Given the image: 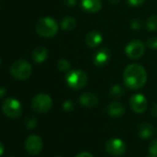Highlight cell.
I'll list each match as a JSON object with an SVG mask.
<instances>
[{
	"instance_id": "1",
	"label": "cell",
	"mask_w": 157,
	"mask_h": 157,
	"mask_svg": "<svg viewBox=\"0 0 157 157\" xmlns=\"http://www.w3.org/2000/svg\"><path fill=\"white\" fill-rule=\"evenodd\" d=\"M123 82L130 90L140 89L147 82V72L140 64L128 65L123 72Z\"/></svg>"
},
{
	"instance_id": "26",
	"label": "cell",
	"mask_w": 157,
	"mask_h": 157,
	"mask_svg": "<svg viewBox=\"0 0 157 157\" xmlns=\"http://www.w3.org/2000/svg\"><path fill=\"white\" fill-rule=\"evenodd\" d=\"M141 27V22L140 21H139L138 19H134L131 22H130V28L134 31L139 30Z\"/></svg>"
},
{
	"instance_id": "6",
	"label": "cell",
	"mask_w": 157,
	"mask_h": 157,
	"mask_svg": "<svg viewBox=\"0 0 157 157\" xmlns=\"http://www.w3.org/2000/svg\"><path fill=\"white\" fill-rule=\"evenodd\" d=\"M2 111L10 118H18L22 112L21 104L15 98H8L2 104Z\"/></svg>"
},
{
	"instance_id": "7",
	"label": "cell",
	"mask_w": 157,
	"mask_h": 157,
	"mask_svg": "<svg viewBox=\"0 0 157 157\" xmlns=\"http://www.w3.org/2000/svg\"><path fill=\"white\" fill-rule=\"evenodd\" d=\"M125 53L130 59H139L145 53V45L141 41L133 40L127 44Z\"/></svg>"
},
{
	"instance_id": "9",
	"label": "cell",
	"mask_w": 157,
	"mask_h": 157,
	"mask_svg": "<svg viewBox=\"0 0 157 157\" xmlns=\"http://www.w3.org/2000/svg\"><path fill=\"white\" fill-rule=\"evenodd\" d=\"M24 146L30 154L37 155L43 150V140L38 135H31L26 139Z\"/></svg>"
},
{
	"instance_id": "36",
	"label": "cell",
	"mask_w": 157,
	"mask_h": 157,
	"mask_svg": "<svg viewBox=\"0 0 157 157\" xmlns=\"http://www.w3.org/2000/svg\"><path fill=\"white\" fill-rule=\"evenodd\" d=\"M149 157H153V156H149Z\"/></svg>"
},
{
	"instance_id": "12",
	"label": "cell",
	"mask_w": 157,
	"mask_h": 157,
	"mask_svg": "<svg viewBox=\"0 0 157 157\" xmlns=\"http://www.w3.org/2000/svg\"><path fill=\"white\" fill-rule=\"evenodd\" d=\"M80 104L85 107H94L98 105V97L93 93L85 92L82 93L78 98Z\"/></svg>"
},
{
	"instance_id": "13",
	"label": "cell",
	"mask_w": 157,
	"mask_h": 157,
	"mask_svg": "<svg viewBox=\"0 0 157 157\" xmlns=\"http://www.w3.org/2000/svg\"><path fill=\"white\" fill-rule=\"evenodd\" d=\"M82 9L89 13L99 12L103 8L102 0H82Z\"/></svg>"
},
{
	"instance_id": "2",
	"label": "cell",
	"mask_w": 157,
	"mask_h": 157,
	"mask_svg": "<svg viewBox=\"0 0 157 157\" xmlns=\"http://www.w3.org/2000/svg\"><path fill=\"white\" fill-rule=\"evenodd\" d=\"M35 30L39 35L44 38H50V37L55 36L57 33L58 24L54 19L45 17V18L39 20L36 22Z\"/></svg>"
},
{
	"instance_id": "30",
	"label": "cell",
	"mask_w": 157,
	"mask_h": 157,
	"mask_svg": "<svg viewBox=\"0 0 157 157\" xmlns=\"http://www.w3.org/2000/svg\"><path fill=\"white\" fill-rule=\"evenodd\" d=\"M75 157H94L90 152L88 151H83V152H81V153H78V155H76Z\"/></svg>"
},
{
	"instance_id": "14",
	"label": "cell",
	"mask_w": 157,
	"mask_h": 157,
	"mask_svg": "<svg viewBox=\"0 0 157 157\" xmlns=\"http://www.w3.org/2000/svg\"><path fill=\"white\" fill-rule=\"evenodd\" d=\"M103 42V36L98 31H92L88 33L85 37V43L88 47L95 48L100 45Z\"/></svg>"
},
{
	"instance_id": "28",
	"label": "cell",
	"mask_w": 157,
	"mask_h": 157,
	"mask_svg": "<svg viewBox=\"0 0 157 157\" xmlns=\"http://www.w3.org/2000/svg\"><path fill=\"white\" fill-rule=\"evenodd\" d=\"M151 115L153 117H157V103L153 104L152 106L151 107Z\"/></svg>"
},
{
	"instance_id": "17",
	"label": "cell",
	"mask_w": 157,
	"mask_h": 157,
	"mask_svg": "<svg viewBox=\"0 0 157 157\" xmlns=\"http://www.w3.org/2000/svg\"><path fill=\"white\" fill-rule=\"evenodd\" d=\"M48 53L47 50L43 46L36 47L33 52V59L36 63H42L47 58Z\"/></svg>"
},
{
	"instance_id": "27",
	"label": "cell",
	"mask_w": 157,
	"mask_h": 157,
	"mask_svg": "<svg viewBox=\"0 0 157 157\" xmlns=\"http://www.w3.org/2000/svg\"><path fill=\"white\" fill-rule=\"evenodd\" d=\"M145 0H127V2L132 7H138L144 3Z\"/></svg>"
},
{
	"instance_id": "16",
	"label": "cell",
	"mask_w": 157,
	"mask_h": 157,
	"mask_svg": "<svg viewBox=\"0 0 157 157\" xmlns=\"http://www.w3.org/2000/svg\"><path fill=\"white\" fill-rule=\"evenodd\" d=\"M107 113L109 116L114 117H119L125 113V106L122 103L113 102L107 107Z\"/></svg>"
},
{
	"instance_id": "20",
	"label": "cell",
	"mask_w": 157,
	"mask_h": 157,
	"mask_svg": "<svg viewBox=\"0 0 157 157\" xmlns=\"http://www.w3.org/2000/svg\"><path fill=\"white\" fill-rule=\"evenodd\" d=\"M146 29L150 32H153L157 30V15H152L147 20Z\"/></svg>"
},
{
	"instance_id": "32",
	"label": "cell",
	"mask_w": 157,
	"mask_h": 157,
	"mask_svg": "<svg viewBox=\"0 0 157 157\" xmlns=\"http://www.w3.org/2000/svg\"><path fill=\"white\" fill-rule=\"evenodd\" d=\"M3 153H4V145L1 141H0V156H2Z\"/></svg>"
},
{
	"instance_id": "3",
	"label": "cell",
	"mask_w": 157,
	"mask_h": 157,
	"mask_svg": "<svg viewBox=\"0 0 157 157\" xmlns=\"http://www.w3.org/2000/svg\"><path fill=\"white\" fill-rule=\"evenodd\" d=\"M88 82L87 73L81 69H74L67 73L66 82L67 85L75 90L83 88Z\"/></svg>"
},
{
	"instance_id": "5",
	"label": "cell",
	"mask_w": 157,
	"mask_h": 157,
	"mask_svg": "<svg viewBox=\"0 0 157 157\" xmlns=\"http://www.w3.org/2000/svg\"><path fill=\"white\" fill-rule=\"evenodd\" d=\"M53 105L52 98L45 94H37L32 101V108L39 114L48 112Z\"/></svg>"
},
{
	"instance_id": "11",
	"label": "cell",
	"mask_w": 157,
	"mask_h": 157,
	"mask_svg": "<svg viewBox=\"0 0 157 157\" xmlns=\"http://www.w3.org/2000/svg\"><path fill=\"white\" fill-rule=\"evenodd\" d=\"M111 58V52L107 48H101L94 55V64L97 67L105 66Z\"/></svg>"
},
{
	"instance_id": "24",
	"label": "cell",
	"mask_w": 157,
	"mask_h": 157,
	"mask_svg": "<svg viewBox=\"0 0 157 157\" xmlns=\"http://www.w3.org/2000/svg\"><path fill=\"white\" fill-rule=\"evenodd\" d=\"M147 46L151 49H157V36L156 37H151L147 41Z\"/></svg>"
},
{
	"instance_id": "22",
	"label": "cell",
	"mask_w": 157,
	"mask_h": 157,
	"mask_svg": "<svg viewBox=\"0 0 157 157\" xmlns=\"http://www.w3.org/2000/svg\"><path fill=\"white\" fill-rule=\"evenodd\" d=\"M149 152L151 154V156L153 157H157V139L154 140L149 146Z\"/></svg>"
},
{
	"instance_id": "25",
	"label": "cell",
	"mask_w": 157,
	"mask_h": 157,
	"mask_svg": "<svg viewBox=\"0 0 157 157\" xmlns=\"http://www.w3.org/2000/svg\"><path fill=\"white\" fill-rule=\"evenodd\" d=\"M74 108V104L72 101L70 100H67L63 103V109L67 112H69V111H72Z\"/></svg>"
},
{
	"instance_id": "8",
	"label": "cell",
	"mask_w": 157,
	"mask_h": 157,
	"mask_svg": "<svg viewBox=\"0 0 157 157\" xmlns=\"http://www.w3.org/2000/svg\"><path fill=\"white\" fill-rule=\"evenodd\" d=\"M105 149L107 152L113 156H121L125 153L127 150V145L122 140L114 138L106 142Z\"/></svg>"
},
{
	"instance_id": "23",
	"label": "cell",
	"mask_w": 157,
	"mask_h": 157,
	"mask_svg": "<svg viewBox=\"0 0 157 157\" xmlns=\"http://www.w3.org/2000/svg\"><path fill=\"white\" fill-rule=\"evenodd\" d=\"M36 125H37V120H36V118L33 117H28V118L25 120V126H26V128H30V129L35 128Z\"/></svg>"
},
{
	"instance_id": "21",
	"label": "cell",
	"mask_w": 157,
	"mask_h": 157,
	"mask_svg": "<svg viewBox=\"0 0 157 157\" xmlns=\"http://www.w3.org/2000/svg\"><path fill=\"white\" fill-rule=\"evenodd\" d=\"M57 67L59 70L66 72L70 68V63L67 59H59L57 62Z\"/></svg>"
},
{
	"instance_id": "29",
	"label": "cell",
	"mask_w": 157,
	"mask_h": 157,
	"mask_svg": "<svg viewBox=\"0 0 157 157\" xmlns=\"http://www.w3.org/2000/svg\"><path fill=\"white\" fill-rule=\"evenodd\" d=\"M63 2L67 7H72L76 4V0H63Z\"/></svg>"
},
{
	"instance_id": "4",
	"label": "cell",
	"mask_w": 157,
	"mask_h": 157,
	"mask_svg": "<svg viewBox=\"0 0 157 157\" xmlns=\"http://www.w3.org/2000/svg\"><path fill=\"white\" fill-rule=\"evenodd\" d=\"M10 74L17 80H26L32 74V66L24 59L17 60L10 67Z\"/></svg>"
},
{
	"instance_id": "18",
	"label": "cell",
	"mask_w": 157,
	"mask_h": 157,
	"mask_svg": "<svg viewBox=\"0 0 157 157\" xmlns=\"http://www.w3.org/2000/svg\"><path fill=\"white\" fill-rule=\"evenodd\" d=\"M76 27V20L73 17H69L67 16L63 19L62 22H61V28L64 31L67 32H70L72 31L74 28Z\"/></svg>"
},
{
	"instance_id": "15",
	"label": "cell",
	"mask_w": 157,
	"mask_h": 157,
	"mask_svg": "<svg viewBox=\"0 0 157 157\" xmlns=\"http://www.w3.org/2000/svg\"><path fill=\"white\" fill-rule=\"evenodd\" d=\"M155 129L152 125L149 123H142L137 127V133L140 138L143 140H148L154 135Z\"/></svg>"
},
{
	"instance_id": "31",
	"label": "cell",
	"mask_w": 157,
	"mask_h": 157,
	"mask_svg": "<svg viewBox=\"0 0 157 157\" xmlns=\"http://www.w3.org/2000/svg\"><path fill=\"white\" fill-rule=\"evenodd\" d=\"M6 93H7L6 88H4V87H0V98H2L3 96H5V95H6Z\"/></svg>"
},
{
	"instance_id": "35",
	"label": "cell",
	"mask_w": 157,
	"mask_h": 157,
	"mask_svg": "<svg viewBox=\"0 0 157 157\" xmlns=\"http://www.w3.org/2000/svg\"><path fill=\"white\" fill-rule=\"evenodd\" d=\"M0 64H1V60H0Z\"/></svg>"
},
{
	"instance_id": "19",
	"label": "cell",
	"mask_w": 157,
	"mask_h": 157,
	"mask_svg": "<svg viewBox=\"0 0 157 157\" xmlns=\"http://www.w3.org/2000/svg\"><path fill=\"white\" fill-rule=\"evenodd\" d=\"M109 94L110 96H112L113 98H119L121 97L123 94H124V89L118 85V84H116V85H113L109 91Z\"/></svg>"
},
{
	"instance_id": "34",
	"label": "cell",
	"mask_w": 157,
	"mask_h": 157,
	"mask_svg": "<svg viewBox=\"0 0 157 157\" xmlns=\"http://www.w3.org/2000/svg\"><path fill=\"white\" fill-rule=\"evenodd\" d=\"M56 157H62V156H56Z\"/></svg>"
},
{
	"instance_id": "33",
	"label": "cell",
	"mask_w": 157,
	"mask_h": 157,
	"mask_svg": "<svg viewBox=\"0 0 157 157\" xmlns=\"http://www.w3.org/2000/svg\"><path fill=\"white\" fill-rule=\"evenodd\" d=\"M109 2H110L111 4L117 5V4H118V3L121 2V0H109Z\"/></svg>"
},
{
	"instance_id": "10",
	"label": "cell",
	"mask_w": 157,
	"mask_h": 157,
	"mask_svg": "<svg viewBox=\"0 0 157 157\" xmlns=\"http://www.w3.org/2000/svg\"><path fill=\"white\" fill-rule=\"evenodd\" d=\"M129 105H130L132 111H134L137 114H141L146 111V109L148 107V102L143 94H136L130 97Z\"/></svg>"
}]
</instances>
